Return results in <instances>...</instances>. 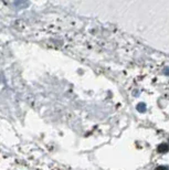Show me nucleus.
<instances>
[{"label": "nucleus", "mask_w": 169, "mask_h": 170, "mask_svg": "<svg viewBox=\"0 0 169 170\" xmlns=\"http://www.w3.org/2000/svg\"><path fill=\"white\" fill-rule=\"evenodd\" d=\"M156 170H168V169H167L166 167H158Z\"/></svg>", "instance_id": "nucleus-3"}, {"label": "nucleus", "mask_w": 169, "mask_h": 170, "mask_svg": "<svg viewBox=\"0 0 169 170\" xmlns=\"http://www.w3.org/2000/svg\"><path fill=\"white\" fill-rule=\"evenodd\" d=\"M158 150L160 151V152H165V151H167L168 150V146L166 144H161L160 146L158 147Z\"/></svg>", "instance_id": "nucleus-1"}, {"label": "nucleus", "mask_w": 169, "mask_h": 170, "mask_svg": "<svg viewBox=\"0 0 169 170\" xmlns=\"http://www.w3.org/2000/svg\"><path fill=\"white\" fill-rule=\"evenodd\" d=\"M137 111H139V112H142V113H144L146 111V107H145V104H138V106H137Z\"/></svg>", "instance_id": "nucleus-2"}]
</instances>
